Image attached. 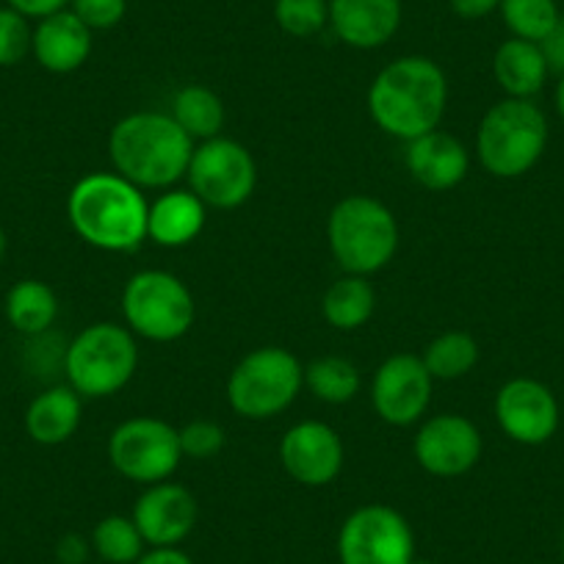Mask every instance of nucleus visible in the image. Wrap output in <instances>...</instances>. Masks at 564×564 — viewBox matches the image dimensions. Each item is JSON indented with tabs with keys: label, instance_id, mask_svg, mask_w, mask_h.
<instances>
[{
	"label": "nucleus",
	"instance_id": "1",
	"mask_svg": "<svg viewBox=\"0 0 564 564\" xmlns=\"http://www.w3.org/2000/svg\"><path fill=\"white\" fill-rule=\"evenodd\" d=\"M446 102V73L430 56L393 58L368 89V113L377 128L401 141L441 128Z\"/></svg>",
	"mask_w": 564,
	"mask_h": 564
},
{
	"label": "nucleus",
	"instance_id": "2",
	"mask_svg": "<svg viewBox=\"0 0 564 564\" xmlns=\"http://www.w3.org/2000/svg\"><path fill=\"white\" fill-rule=\"evenodd\" d=\"M192 135L172 119V113L135 111L119 119L108 135V155L117 175L133 186L166 192L186 177L194 155Z\"/></svg>",
	"mask_w": 564,
	"mask_h": 564
},
{
	"label": "nucleus",
	"instance_id": "3",
	"mask_svg": "<svg viewBox=\"0 0 564 564\" xmlns=\"http://www.w3.org/2000/svg\"><path fill=\"white\" fill-rule=\"evenodd\" d=\"M67 216L80 241L102 252H133L148 241V197L117 172L80 177L67 197Z\"/></svg>",
	"mask_w": 564,
	"mask_h": 564
},
{
	"label": "nucleus",
	"instance_id": "4",
	"mask_svg": "<svg viewBox=\"0 0 564 564\" xmlns=\"http://www.w3.org/2000/svg\"><path fill=\"white\" fill-rule=\"evenodd\" d=\"M547 148V119L540 106L503 97L481 117L476 130V155L485 172L501 181L523 177Z\"/></svg>",
	"mask_w": 564,
	"mask_h": 564
},
{
	"label": "nucleus",
	"instance_id": "5",
	"mask_svg": "<svg viewBox=\"0 0 564 564\" xmlns=\"http://www.w3.org/2000/svg\"><path fill=\"white\" fill-rule=\"evenodd\" d=\"M333 258L346 274L371 276L382 271L399 249V221L393 210L368 194H351L327 219Z\"/></svg>",
	"mask_w": 564,
	"mask_h": 564
},
{
	"label": "nucleus",
	"instance_id": "6",
	"mask_svg": "<svg viewBox=\"0 0 564 564\" xmlns=\"http://www.w3.org/2000/svg\"><path fill=\"white\" fill-rule=\"evenodd\" d=\"M139 346L128 327L97 322L80 329L64 349V373L80 399H108L133 379Z\"/></svg>",
	"mask_w": 564,
	"mask_h": 564
},
{
	"label": "nucleus",
	"instance_id": "7",
	"mask_svg": "<svg viewBox=\"0 0 564 564\" xmlns=\"http://www.w3.org/2000/svg\"><path fill=\"white\" fill-rule=\"evenodd\" d=\"M302 388L300 357L282 346H260L243 355L227 377V404L247 421H269L289 410Z\"/></svg>",
	"mask_w": 564,
	"mask_h": 564
},
{
	"label": "nucleus",
	"instance_id": "8",
	"mask_svg": "<svg viewBox=\"0 0 564 564\" xmlns=\"http://www.w3.org/2000/svg\"><path fill=\"white\" fill-rule=\"evenodd\" d=\"M124 327L153 344L181 340L197 318L194 294L172 271H135L122 291Z\"/></svg>",
	"mask_w": 564,
	"mask_h": 564
},
{
	"label": "nucleus",
	"instance_id": "9",
	"mask_svg": "<svg viewBox=\"0 0 564 564\" xmlns=\"http://www.w3.org/2000/svg\"><path fill=\"white\" fill-rule=\"evenodd\" d=\"M108 459L119 476L135 485L170 481L183 463L181 435L161 417H128L108 437Z\"/></svg>",
	"mask_w": 564,
	"mask_h": 564
},
{
	"label": "nucleus",
	"instance_id": "10",
	"mask_svg": "<svg viewBox=\"0 0 564 564\" xmlns=\"http://www.w3.org/2000/svg\"><path fill=\"white\" fill-rule=\"evenodd\" d=\"M186 177L192 192L208 208L232 210L254 194L258 164L241 141L216 135L194 148Z\"/></svg>",
	"mask_w": 564,
	"mask_h": 564
},
{
	"label": "nucleus",
	"instance_id": "11",
	"mask_svg": "<svg viewBox=\"0 0 564 564\" xmlns=\"http://www.w3.org/2000/svg\"><path fill=\"white\" fill-rule=\"evenodd\" d=\"M412 558H415V531L410 520L388 503L357 507L340 525V564H410Z\"/></svg>",
	"mask_w": 564,
	"mask_h": 564
},
{
	"label": "nucleus",
	"instance_id": "12",
	"mask_svg": "<svg viewBox=\"0 0 564 564\" xmlns=\"http://www.w3.org/2000/svg\"><path fill=\"white\" fill-rule=\"evenodd\" d=\"M485 441L470 417L457 412H437L417 426L412 454L430 476L437 479H457L479 465Z\"/></svg>",
	"mask_w": 564,
	"mask_h": 564
},
{
	"label": "nucleus",
	"instance_id": "13",
	"mask_svg": "<svg viewBox=\"0 0 564 564\" xmlns=\"http://www.w3.org/2000/svg\"><path fill=\"white\" fill-rule=\"evenodd\" d=\"M435 379L421 357L393 355L377 368L371 382V404L390 426H412L426 415L432 404Z\"/></svg>",
	"mask_w": 564,
	"mask_h": 564
},
{
	"label": "nucleus",
	"instance_id": "14",
	"mask_svg": "<svg viewBox=\"0 0 564 564\" xmlns=\"http://www.w3.org/2000/svg\"><path fill=\"white\" fill-rule=\"evenodd\" d=\"M492 412L503 435L520 446H542L558 430V401L540 379L514 377L503 382Z\"/></svg>",
	"mask_w": 564,
	"mask_h": 564
},
{
	"label": "nucleus",
	"instance_id": "15",
	"mask_svg": "<svg viewBox=\"0 0 564 564\" xmlns=\"http://www.w3.org/2000/svg\"><path fill=\"white\" fill-rule=\"evenodd\" d=\"M346 448L324 421L294 423L280 441L282 470L305 487H327L344 470Z\"/></svg>",
	"mask_w": 564,
	"mask_h": 564
},
{
	"label": "nucleus",
	"instance_id": "16",
	"mask_svg": "<svg viewBox=\"0 0 564 564\" xmlns=\"http://www.w3.org/2000/svg\"><path fill=\"white\" fill-rule=\"evenodd\" d=\"M130 518L139 525L148 547H181L197 525L199 507L188 487L159 481L144 487Z\"/></svg>",
	"mask_w": 564,
	"mask_h": 564
},
{
	"label": "nucleus",
	"instance_id": "17",
	"mask_svg": "<svg viewBox=\"0 0 564 564\" xmlns=\"http://www.w3.org/2000/svg\"><path fill=\"white\" fill-rule=\"evenodd\" d=\"M404 166L417 186L430 192H452L468 177L470 155L457 135L437 128L406 141Z\"/></svg>",
	"mask_w": 564,
	"mask_h": 564
},
{
	"label": "nucleus",
	"instance_id": "18",
	"mask_svg": "<svg viewBox=\"0 0 564 564\" xmlns=\"http://www.w3.org/2000/svg\"><path fill=\"white\" fill-rule=\"evenodd\" d=\"M401 0H329V29L355 51L384 47L401 29Z\"/></svg>",
	"mask_w": 564,
	"mask_h": 564
},
{
	"label": "nucleus",
	"instance_id": "19",
	"mask_svg": "<svg viewBox=\"0 0 564 564\" xmlns=\"http://www.w3.org/2000/svg\"><path fill=\"white\" fill-rule=\"evenodd\" d=\"M91 34L95 31L86 29L69 9H64L36 23L31 53L47 73L69 75L89 62Z\"/></svg>",
	"mask_w": 564,
	"mask_h": 564
},
{
	"label": "nucleus",
	"instance_id": "20",
	"mask_svg": "<svg viewBox=\"0 0 564 564\" xmlns=\"http://www.w3.org/2000/svg\"><path fill=\"white\" fill-rule=\"evenodd\" d=\"M208 219V205L192 188H166L150 203L148 238L159 247L181 249L197 241Z\"/></svg>",
	"mask_w": 564,
	"mask_h": 564
},
{
	"label": "nucleus",
	"instance_id": "21",
	"mask_svg": "<svg viewBox=\"0 0 564 564\" xmlns=\"http://www.w3.org/2000/svg\"><path fill=\"white\" fill-rule=\"evenodd\" d=\"M84 399L69 384H56L36 395L25 410V432L40 446H62L78 432Z\"/></svg>",
	"mask_w": 564,
	"mask_h": 564
},
{
	"label": "nucleus",
	"instance_id": "22",
	"mask_svg": "<svg viewBox=\"0 0 564 564\" xmlns=\"http://www.w3.org/2000/svg\"><path fill=\"white\" fill-rule=\"evenodd\" d=\"M547 73L551 69H547L536 42L512 36V40L501 42L492 56V75H496V84L507 91V97L531 100L536 91H542Z\"/></svg>",
	"mask_w": 564,
	"mask_h": 564
},
{
	"label": "nucleus",
	"instance_id": "23",
	"mask_svg": "<svg viewBox=\"0 0 564 564\" xmlns=\"http://www.w3.org/2000/svg\"><path fill=\"white\" fill-rule=\"evenodd\" d=\"M377 311V291L368 282V276L344 274L327 289L322 300V316L329 327L340 333L360 329Z\"/></svg>",
	"mask_w": 564,
	"mask_h": 564
},
{
	"label": "nucleus",
	"instance_id": "24",
	"mask_svg": "<svg viewBox=\"0 0 564 564\" xmlns=\"http://www.w3.org/2000/svg\"><path fill=\"white\" fill-rule=\"evenodd\" d=\"M58 316L56 291L42 280L14 282L7 294V318L20 335L40 338L53 327Z\"/></svg>",
	"mask_w": 564,
	"mask_h": 564
},
{
	"label": "nucleus",
	"instance_id": "25",
	"mask_svg": "<svg viewBox=\"0 0 564 564\" xmlns=\"http://www.w3.org/2000/svg\"><path fill=\"white\" fill-rule=\"evenodd\" d=\"M172 119L192 135V141L216 139L225 128V102L208 86L188 84L172 100Z\"/></svg>",
	"mask_w": 564,
	"mask_h": 564
},
{
	"label": "nucleus",
	"instance_id": "26",
	"mask_svg": "<svg viewBox=\"0 0 564 564\" xmlns=\"http://www.w3.org/2000/svg\"><path fill=\"white\" fill-rule=\"evenodd\" d=\"M481 349L476 344V338L463 329H452V333H443L426 346L423 351V366L432 373V379L437 382H452V379L468 377L470 371L479 362Z\"/></svg>",
	"mask_w": 564,
	"mask_h": 564
},
{
	"label": "nucleus",
	"instance_id": "27",
	"mask_svg": "<svg viewBox=\"0 0 564 564\" xmlns=\"http://www.w3.org/2000/svg\"><path fill=\"white\" fill-rule=\"evenodd\" d=\"M305 384L324 404H349L362 388L360 368L338 355H327L313 360L305 368Z\"/></svg>",
	"mask_w": 564,
	"mask_h": 564
},
{
	"label": "nucleus",
	"instance_id": "28",
	"mask_svg": "<svg viewBox=\"0 0 564 564\" xmlns=\"http://www.w3.org/2000/svg\"><path fill=\"white\" fill-rule=\"evenodd\" d=\"M91 551L106 564H135L141 553L148 551V542L133 518L106 514L102 520H97L95 531H91Z\"/></svg>",
	"mask_w": 564,
	"mask_h": 564
},
{
	"label": "nucleus",
	"instance_id": "29",
	"mask_svg": "<svg viewBox=\"0 0 564 564\" xmlns=\"http://www.w3.org/2000/svg\"><path fill=\"white\" fill-rule=\"evenodd\" d=\"M498 12H501L509 34L518 40L536 42V45L551 34V29L562 18L556 0H501Z\"/></svg>",
	"mask_w": 564,
	"mask_h": 564
},
{
	"label": "nucleus",
	"instance_id": "30",
	"mask_svg": "<svg viewBox=\"0 0 564 564\" xmlns=\"http://www.w3.org/2000/svg\"><path fill=\"white\" fill-rule=\"evenodd\" d=\"M274 23L296 40L322 34L329 25V0H274Z\"/></svg>",
	"mask_w": 564,
	"mask_h": 564
},
{
	"label": "nucleus",
	"instance_id": "31",
	"mask_svg": "<svg viewBox=\"0 0 564 564\" xmlns=\"http://www.w3.org/2000/svg\"><path fill=\"white\" fill-rule=\"evenodd\" d=\"M34 29L12 7H0V67H14L31 53Z\"/></svg>",
	"mask_w": 564,
	"mask_h": 564
},
{
	"label": "nucleus",
	"instance_id": "32",
	"mask_svg": "<svg viewBox=\"0 0 564 564\" xmlns=\"http://www.w3.org/2000/svg\"><path fill=\"white\" fill-rule=\"evenodd\" d=\"M181 435V452L183 457L192 459H210L225 448V430H221L216 421L208 417H197V421L186 423L183 430H177Z\"/></svg>",
	"mask_w": 564,
	"mask_h": 564
},
{
	"label": "nucleus",
	"instance_id": "33",
	"mask_svg": "<svg viewBox=\"0 0 564 564\" xmlns=\"http://www.w3.org/2000/svg\"><path fill=\"white\" fill-rule=\"evenodd\" d=\"M67 9L89 31H111L128 14V0H69Z\"/></svg>",
	"mask_w": 564,
	"mask_h": 564
},
{
	"label": "nucleus",
	"instance_id": "34",
	"mask_svg": "<svg viewBox=\"0 0 564 564\" xmlns=\"http://www.w3.org/2000/svg\"><path fill=\"white\" fill-rule=\"evenodd\" d=\"M540 51L542 56H545L547 69L564 75V18H558V23L553 25L551 34L540 42Z\"/></svg>",
	"mask_w": 564,
	"mask_h": 564
},
{
	"label": "nucleus",
	"instance_id": "35",
	"mask_svg": "<svg viewBox=\"0 0 564 564\" xmlns=\"http://www.w3.org/2000/svg\"><path fill=\"white\" fill-rule=\"evenodd\" d=\"M7 7L20 12L29 20H45L51 14L64 12L69 7V0H7Z\"/></svg>",
	"mask_w": 564,
	"mask_h": 564
},
{
	"label": "nucleus",
	"instance_id": "36",
	"mask_svg": "<svg viewBox=\"0 0 564 564\" xmlns=\"http://www.w3.org/2000/svg\"><path fill=\"white\" fill-rule=\"evenodd\" d=\"M56 556L62 564H86V556H89V542L80 534H67L58 540Z\"/></svg>",
	"mask_w": 564,
	"mask_h": 564
},
{
	"label": "nucleus",
	"instance_id": "37",
	"mask_svg": "<svg viewBox=\"0 0 564 564\" xmlns=\"http://www.w3.org/2000/svg\"><path fill=\"white\" fill-rule=\"evenodd\" d=\"M448 3H452V12L463 20H481L501 7V0H448Z\"/></svg>",
	"mask_w": 564,
	"mask_h": 564
},
{
	"label": "nucleus",
	"instance_id": "38",
	"mask_svg": "<svg viewBox=\"0 0 564 564\" xmlns=\"http://www.w3.org/2000/svg\"><path fill=\"white\" fill-rule=\"evenodd\" d=\"M135 564H194V558L181 547H148Z\"/></svg>",
	"mask_w": 564,
	"mask_h": 564
},
{
	"label": "nucleus",
	"instance_id": "39",
	"mask_svg": "<svg viewBox=\"0 0 564 564\" xmlns=\"http://www.w3.org/2000/svg\"><path fill=\"white\" fill-rule=\"evenodd\" d=\"M553 100H556V111H558V117L564 119V75H562V78H558L556 97H553Z\"/></svg>",
	"mask_w": 564,
	"mask_h": 564
},
{
	"label": "nucleus",
	"instance_id": "40",
	"mask_svg": "<svg viewBox=\"0 0 564 564\" xmlns=\"http://www.w3.org/2000/svg\"><path fill=\"white\" fill-rule=\"evenodd\" d=\"M7 247H9V241H7V230H3V227H0V260H3V254H7Z\"/></svg>",
	"mask_w": 564,
	"mask_h": 564
},
{
	"label": "nucleus",
	"instance_id": "41",
	"mask_svg": "<svg viewBox=\"0 0 564 564\" xmlns=\"http://www.w3.org/2000/svg\"><path fill=\"white\" fill-rule=\"evenodd\" d=\"M410 564H435V562H430V558H417V556H415Z\"/></svg>",
	"mask_w": 564,
	"mask_h": 564
},
{
	"label": "nucleus",
	"instance_id": "42",
	"mask_svg": "<svg viewBox=\"0 0 564 564\" xmlns=\"http://www.w3.org/2000/svg\"><path fill=\"white\" fill-rule=\"evenodd\" d=\"M562 558H564V529H562Z\"/></svg>",
	"mask_w": 564,
	"mask_h": 564
}]
</instances>
